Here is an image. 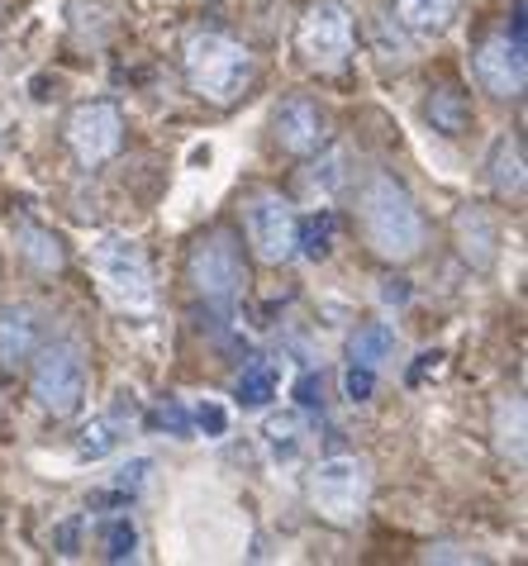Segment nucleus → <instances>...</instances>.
Wrapping results in <instances>:
<instances>
[{
    "mask_svg": "<svg viewBox=\"0 0 528 566\" xmlns=\"http://www.w3.org/2000/svg\"><path fill=\"white\" fill-rule=\"evenodd\" d=\"M357 224H362V239L381 262L400 266L424 253V239H429L424 214H419L414 196L391 171H371L362 181V191H357Z\"/></svg>",
    "mask_w": 528,
    "mask_h": 566,
    "instance_id": "1",
    "label": "nucleus"
},
{
    "mask_svg": "<svg viewBox=\"0 0 528 566\" xmlns=\"http://www.w3.org/2000/svg\"><path fill=\"white\" fill-rule=\"evenodd\" d=\"M181 72H186V86H191L200 101L234 105L247 91V82H253V53H247L239 39L210 29V34H191Z\"/></svg>",
    "mask_w": 528,
    "mask_h": 566,
    "instance_id": "2",
    "label": "nucleus"
},
{
    "mask_svg": "<svg viewBox=\"0 0 528 566\" xmlns=\"http://www.w3.org/2000/svg\"><path fill=\"white\" fill-rule=\"evenodd\" d=\"M91 272H96L105 301L124 314H148L158 305L148 253L134 239H124V233H105V239L91 248Z\"/></svg>",
    "mask_w": 528,
    "mask_h": 566,
    "instance_id": "3",
    "label": "nucleus"
},
{
    "mask_svg": "<svg viewBox=\"0 0 528 566\" xmlns=\"http://www.w3.org/2000/svg\"><path fill=\"white\" fill-rule=\"evenodd\" d=\"M186 281L205 305L214 310H234L247 291V266H243V248L229 229H210L200 233L186 253Z\"/></svg>",
    "mask_w": 528,
    "mask_h": 566,
    "instance_id": "4",
    "label": "nucleus"
},
{
    "mask_svg": "<svg viewBox=\"0 0 528 566\" xmlns=\"http://www.w3.org/2000/svg\"><path fill=\"white\" fill-rule=\"evenodd\" d=\"M29 390H34L39 410L53 419H72L86 405V361L72 343H49L29 357Z\"/></svg>",
    "mask_w": 528,
    "mask_h": 566,
    "instance_id": "5",
    "label": "nucleus"
},
{
    "mask_svg": "<svg viewBox=\"0 0 528 566\" xmlns=\"http://www.w3.org/2000/svg\"><path fill=\"white\" fill-rule=\"evenodd\" d=\"M367 500H371V471L362 458H329L309 476V505L334 528H352L367 514Z\"/></svg>",
    "mask_w": 528,
    "mask_h": 566,
    "instance_id": "6",
    "label": "nucleus"
},
{
    "mask_svg": "<svg viewBox=\"0 0 528 566\" xmlns=\"http://www.w3.org/2000/svg\"><path fill=\"white\" fill-rule=\"evenodd\" d=\"M295 53L315 72H344L352 53V10L344 0H315L295 24Z\"/></svg>",
    "mask_w": 528,
    "mask_h": 566,
    "instance_id": "7",
    "label": "nucleus"
},
{
    "mask_svg": "<svg viewBox=\"0 0 528 566\" xmlns=\"http://www.w3.org/2000/svg\"><path fill=\"white\" fill-rule=\"evenodd\" d=\"M62 138H67V148L82 167H105L124 148V109L115 101L76 105L67 124H62Z\"/></svg>",
    "mask_w": 528,
    "mask_h": 566,
    "instance_id": "8",
    "label": "nucleus"
},
{
    "mask_svg": "<svg viewBox=\"0 0 528 566\" xmlns=\"http://www.w3.org/2000/svg\"><path fill=\"white\" fill-rule=\"evenodd\" d=\"M243 229H247V243H253L257 262L267 266H282L295 258V239H300V219H295L291 200H282L276 191H257L243 210Z\"/></svg>",
    "mask_w": 528,
    "mask_h": 566,
    "instance_id": "9",
    "label": "nucleus"
},
{
    "mask_svg": "<svg viewBox=\"0 0 528 566\" xmlns=\"http://www.w3.org/2000/svg\"><path fill=\"white\" fill-rule=\"evenodd\" d=\"M528 49L515 43L509 34H490L481 39V49L472 53V67H476V82L490 91L495 101H519L524 96V82H528Z\"/></svg>",
    "mask_w": 528,
    "mask_h": 566,
    "instance_id": "10",
    "label": "nucleus"
},
{
    "mask_svg": "<svg viewBox=\"0 0 528 566\" xmlns=\"http://www.w3.org/2000/svg\"><path fill=\"white\" fill-rule=\"evenodd\" d=\"M272 134H276V148L291 153V157L324 153V144H329V115H324L309 96H291L282 109H276Z\"/></svg>",
    "mask_w": 528,
    "mask_h": 566,
    "instance_id": "11",
    "label": "nucleus"
},
{
    "mask_svg": "<svg viewBox=\"0 0 528 566\" xmlns=\"http://www.w3.org/2000/svg\"><path fill=\"white\" fill-rule=\"evenodd\" d=\"M453 243L472 272H490L495 258H500V229L481 206H462L453 214Z\"/></svg>",
    "mask_w": 528,
    "mask_h": 566,
    "instance_id": "12",
    "label": "nucleus"
},
{
    "mask_svg": "<svg viewBox=\"0 0 528 566\" xmlns=\"http://www.w3.org/2000/svg\"><path fill=\"white\" fill-rule=\"evenodd\" d=\"M39 348V314L29 305H0V371L24 367Z\"/></svg>",
    "mask_w": 528,
    "mask_h": 566,
    "instance_id": "13",
    "label": "nucleus"
},
{
    "mask_svg": "<svg viewBox=\"0 0 528 566\" xmlns=\"http://www.w3.org/2000/svg\"><path fill=\"white\" fill-rule=\"evenodd\" d=\"M424 115H429V124H433V129H439L443 138H462V134L472 129V96H467L462 86L443 82V86L429 91Z\"/></svg>",
    "mask_w": 528,
    "mask_h": 566,
    "instance_id": "14",
    "label": "nucleus"
},
{
    "mask_svg": "<svg viewBox=\"0 0 528 566\" xmlns=\"http://www.w3.org/2000/svg\"><path fill=\"white\" fill-rule=\"evenodd\" d=\"M14 248H20V258L34 266L39 276H57L62 266H67V243H62L53 229H43V224H20L14 229Z\"/></svg>",
    "mask_w": 528,
    "mask_h": 566,
    "instance_id": "15",
    "label": "nucleus"
},
{
    "mask_svg": "<svg viewBox=\"0 0 528 566\" xmlns=\"http://www.w3.org/2000/svg\"><path fill=\"white\" fill-rule=\"evenodd\" d=\"M486 171H490V191L500 196V200H519L524 196V138L519 134H505L500 144L490 148V163H486Z\"/></svg>",
    "mask_w": 528,
    "mask_h": 566,
    "instance_id": "16",
    "label": "nucleus"
},
{
    "mask_svg": "<svg viewBox=\"0 0 528 566\" xmlns=\"http://www.w3.org/2000/svg\"><path fill=\"white\" fill-rule=\"evenodd\" d=\"M490 433H495V452L505 462L524 467V400L519 396H500L490 415Z\"/></svg>",
    "mask_w": 528,
    "mask_h": 566,
    "instance_id": "17",
    "label": "nucleus"
},
{
    "mask_svg": "<svg viewBox=\"0 0 528 566\" xmlns=\"http://www.w3.org/2000/svg\"><path fill=\"white\" fill-rule=\"evenodd\" d=\"M276 386H282V367L272 357H253L234 386V400H243L247 410H262V405L276 400Z\"/></svg>",
    "mask_w": 528,
    "mask_h": 566,
    "instance_id": "18",
    "label": "nucleus"
},
{
    "mask_svg": "<svg viewBox=\"0 0 528 566\" xmlns=\"http://www.w3.org/2000/svg\"><path fill=\"white\" fill-rule=\"evenodd\" d=\"M391 353H395V334L386 324H357V334L348 338V361H357V367L377 371Z\"/></svg>",
    "mask_w": 528,
    "mask_h": 566,
    "instance_id": "19",
    "label": "nucleus"
},
{
    "mask_svg": "<svg viewBox=\"0 0 528 566\" xmlns=\"http://www.w3.org/2000/svg\"><path fill=\"white\" fill-rule=\"evenodd\" d=\"M395 10L414 34H443L453 20V0H395Z\"/></svg>",
    "mask_w": 528,
    "mask_h": 566,
    "instance_id": "20",
    "label": "nucleus"
},
{
    "mask_svg": "<svg viewBox=\"0 0 528 566\" xmlns=\"http://www.w3.org/2000/svg\"><path fill=\"white\" fill-rule=\"evenodd\" d=\"M295 253H305L309 262L329 258L334 253V214L329 210H315L300 224V239H295Z\"/></svg>",
    "mask_w": 528,
    "mask_h": 566,
    "instance_id": "21",
    "label": "nucleus"
},
{
    "mask_svg": "<svg viewBox=\"0 0 528 566\" xmlns=\"http://www.w3.org/2000/svg\"><path fill=\"white\" fill-rule=\"evenodd\" d=\"M101 543H105V562H134L138 557V533H134L129 518H105Z\"/></svg>",
    "mask_w": 528,
    "mask_h": 566,
    "instance_id": "22",
    "label": "nucleus"
},
{
    "mask_svg": "<svg viewBox=\"0 0 528 566\" xmlns=\"http://www.w3.org/2000/svg\"><path fill=\"white\" fill-rule=\"evenodd\" d=\"M115 448H119V438H115V419H96V423H86V429L76 433V452H82L86 462L110 458Z\"/></svg>",
    "mask_w": 528,
    "mask_h": 566,
    "instance_id": "23",
    "label": "nucleus"
},
{
    "mask_svg": "<svg viewBox=\"0 0 528 566\" xmlns=\"http://www.w3.org/2000/svg\"><path fill=\"white\" fill-rule=\"evenodd\" d=\"M262 433H267V448L276 458H295V448H300V419L295 415H272Z\"/></svg>",
    "mask_w": 528,
    "mask_h": 566,
    "instance_id": "24",
    "label": "nucleus"
},
{
    "mask_svg": "<svg viewBox=\"0 0 528 566\" xmlns=\"http://www.w3.org/2000/svg\"><path fill=\"white\" fill-rule=\"evenodd\" d=\"M148 423L152 429H162V433H172V438H191V415L181 410V400H158V410L148 415Z\"/></svg>",
    "mask_w": 528,
    "mask_h": 566,
    "instance_id": "25",
    "label": "nucleus"
},
{
    "mask_svg": "<svg viewBox=\"0 0 528 566\" xmlns=\"http://www.w3.org/2000/svg\"><path fill=\"white\" fill-rule=\"evenodd\" d=\"M348 163H344V153H329V157H324V163L319 167H309V186H315V191H324V196H329V191H338V186H348V171H344Z\"/></svg>",
    "mask_w": 528,
    "mask_h": 566,
    "instance_id": "26",
    "label": "nucleus"
},
{
    "mask_svg": "<svg viewBox=\"0 0 528 566\" xmlns=\"http://www.w3.org/2000/svg\"><path fill=\"white\" fill-rule=\"evenodd\" d=\"M148 476H152V462H148V458H134L129 467L115 471V495H119V500H134V495L148 485Z\"/></svg>",
    "mask_w": 528,
    "mask_h": 566,
    "instance_id": "27",
    "label": "nucleus"
},
{
    "mask_svg": "<svg viewBox=\"0 0 528 566\" xmlns=\"http://www.w3.org/2000/svg\"><path fill=\"white\" fill-rule=\"evenodd\" d=\"M191 423H196V429L205 433V438H224V433H229V410H224L220 400H200Z\"/></svg>",
    "mask_w": 528,
    "mask_h": 566,
    "instance_id": "28",
    "label": "nucleus"
},
{
    "mask_svg": "<svg viewBox=\"0 0 528 566\" xmlns=\"http://www.w3.org/2000/svg\"><path fill=\"white\" fill-rule=\"evenodd\" d=\"M371 390H377V371L348 361V371H344V396H348L352 405H362V400H371Z\"/></svg>",
    "mask_w": 528,
    "mask_h": 566,
    "instance_id": "29",
    "label": "nucleus"
},
{
    "mask_svg": "<svg viewBox=\"0 0 528 566\" xmlns=\"http://www.w3.org/2000/svg\"><path fill=\"white\" fill-rule=\"evenodd\" d=\"M295 405H300V410H319L324 405V371H305L300 381H295Z\"/></svg>",
    "mask_w": 528,
    "mask_h": 566,
    "instance_id": "30",
    "label": "nucleus"
},
{
    "mask_svg": "<svg viewBox=\"0 0 528 566\" xmlns=\"http://www.w3.org/2000/svg\"><path fill=\"white\" fill-rule=\"evenodd\" d=\"M439 361H443V353H419V361L410 367V386H419L429 371H439Z\"/></svg>",
    "mask_w": 528,
    "mask_h": 566,
    "instance_id": "31",
    "label": "nucleus"
},
{
    "mask_svg": "<svg viewBox=\"0 0 528 566\" xmlns=\"http://www.w3.org/2000/svg\"><path fill=\"white\" fill-rule=\"evenodd\" d=\"M381 301H386V305H410V281H386Z\"/></svg>",
    "mask_w": 528,
    "mask_h": 566,
    "instance_id": "32",
    "label": "nucleus"
}]
</instances>
